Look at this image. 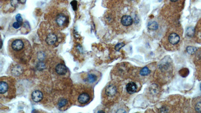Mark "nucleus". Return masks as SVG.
Segmentation results:
<instances>
[{
	"mask_svg": "<svg viewBox=\"0 0 201 113\" xmlns=\"http://www.w3.org/2000/svg\"><path fill=\"white\" fill-rule=\"evenodd\" d=\"M8 44V53L14 61L22 64L30 61L32 56V48L28 40L13 38L10 40Z\"/></svg>",
	"mask_w": 201,
	"mask_h": 113,
	"instance_id": "f257e3e1",
	"label": "nucleus"
},
{
	"mask_svg": "<svg viewBox=\"0 0 201 113\" xmlns=\"http://www.w3.org/2000/svg\"><path fill=\"white\" fill-rule=\"evenodd\" d=\"M38 33L42 43L49 48L56 47L63 41V36L60 31L53 27L48 22L41 23Z\"/></svg>",
	"mask_w": 201,
	"mask_h": 113,
	"instance_id": "f03ea898",
	"label": "nucleus"
},
{
	"mask_svg": "<svg viewBox=\"0 0 201 113\" xmlns=\"http://www.w3.org/2000/svg\"><path fill=\"white\" fill-rule=\"evenodd\" d=\"M48 22L52 26L61 31L68 26L70 21V15L66 8L59 6H53L46 14Z\"/></svg>",
	"mask_w": 201,
	"mask_h": 113,
	"instance_id": "7ed1b4c3",
	"label": "nucleus"
},
{
	"mask_svg": "<svg viewBox=\"0 0 201 113\" xmlns=\"http://www.w3.org/2000/svg\"><path fill=\"white\" fill-rule=\"evenodd\" d=\"M93 96L94 91L91 86L87 84H76L73 86L70 98L74 105L84 106L91 102Z\"/></svg>",
	"mask_w": 201,
	"mask_h": 113,
	"instance_id": "20e7f679",
	"label": "nucleus"
},
{
	"mask_svg": "<svg viewBox=\"0 0 201 113\" xmlns=\"http://www.w3.org/2000/svg\"><path fill=\"white\" fill-rule=\"evenodd\" d=\"M16 87L14 78L10 76H2L0 79L1 99L11 101L16 97Z\"/></svg>",
	"mask_w": 201,
	"mask_h": 113,
	"instance_id": "39448f33",
	"label": "nucleus"
},
{
	"mask_svg": "<svg viewBox=\"0 0 201 113\" xmlns=\"http://www.w3.org/2000/svg\"><path fill=\"white\" fill-rule=\"evenodd\" d=\"M182 34L181 28L177 27L170 28L163 39V45L166 49L169 50H174L178 49L181 43Z\"/></svg>",
	"mask_w": 201,
	"mask_h": 113,
	"instance_id": "423d86ee",
	"label": "nucleus"
},
{
	"mask_svg": "<svg viewBox=\"0 0 201 113\" xmlns=\"http://www.w3.org/2000/svg\"><path fill=\"white\" fill-rule=\"evenodd\" d=\"M119 89L115 83L112 82L106 86L102 93V100L105 104H111L117 99Z\"/></svg>",
	"mask_w": 201,
	"mask_h": 113,
	"instance_id": "0eeeda50",
	"label": "nucleus"
},
{
	"mask_svg": "<svg viewBox=\"0 0 201 113\" xmlns=\"http://www.w3.org/2000/svg\"><path fill=\"white\" fill-rule=\"evenodd\" d=\"M121 14L118 16V24H120L121 28L128 29L131 28L134 24H138V19H136V16L130 14V12H121Z\"/></svg>",
	"mask_w": 201,
	"mask_h": 113,
	"instance_id": "6e6552de",
	"label": "nucleus"
},
{
	"mask_svg": "<svg viewBox=\"0 0 201 113\" xmlns=\"http://www.w3.org/2000/svg\"><path fill=\"white\" fill-rule=\"evenodd\" d=\"M185 0H166V6L170 8H175V10L181 11Z\"/></svg>",
	"mask_w": 201,
	"mask_h": 113,
	"instance_id": "1a4fd4ad",
	"label": "nucleus"
},
{
	"mask_svg": "<svg viewBox=\"0 0 201 113\" xmlns=\"http://www.w3.org/2000/svg\"><path fill=\"white\" fill-rule=\"evenodd\" d=\"M71 102L72 101L71 99H68L65 98H61L58 101L57 106L59 110H65L68 108H69Z\"/></svg>",
	"mask_w": 201,
	"mask_h": 113,
	"instance_id": "9d476101",
	"label": "nucleus"
},
{
	"mask_svg": "<svg viewBox=\"0 0 201 113\" xmlns=\"http://www.w3.org/2000/svg\"><path fill=\"white\" fill-rule=\"evenodd\" d=\"M67 68L63 63H59L55 67V72L58 75L63 76L67 74Z\"/></svg>",
	"mask_w": 201,
	"mask_h": 113,
	"instance_id": "9b49d317",
	"label": "nucleus"
},
{
	"mask_svg": "<svg viewBox=\"0 0 201 113\" xmlns=\"http://www.w3.org/2000/svg\"><path fill=\"white\" fill-rule=\"evenodd\" d=\"M31 98L33 101L35 102H40L43 98V94L39 90H36L33 91L32 93Z\"/></svg>",
	"mask_w": 201,
	"mask_h": 113,
	"instance_id": "f8f14e48",
	"label": "nucleus"
},
{
	"mask_svg": "<svg viewBox=\"0 0 201 113\" xmlns=\"http://www.w3.org/2000/svg\"><path fill=\"white\" fill-rule=\"evenodd\" d=\"M137 87L134 82H130L126 86V91L129 94H133L137 91Z\"/></svg>",
	"mask_w": 201,
	"mask_h": 113,
	"instance_id": "ddd939ff",
	"label": "nucleus"
},
{
	"mask_svg": "<svg viewBox=\"0 0 201 113\" xmlns=\"http://www.w3.org/2000/svg\"><path fill=\"white\" fill-rule=\"evenodd\" d=\"M86 80L88 83H94L97 80V76L94 74H89L86 77Z\"/></svg>",
	"mask_w": 201,
	"mask_h": 113,
	"instance_id": "4468645a",
	"label": "nucleus"
},
{
	"mask_svg": "<svg viewBox=\"0 0 201 113\" xmlns=\"http://www.w3.org/2000/svg\"><path fill=\"white\" fill-rule=\"evenodd\" d=\"M150 72L151 71L150 70V68H148V67H143L140 70L139 74L141 76L145 77V76H147L150 75Z\"/></svg>",
	"mask_w": 201,
	"mask_h": 113,
	"instance_id": "2eb2a0df",
	"label": "nucleus"
},
{
	"mask_svg": "<svg viewBox=\"0 0 201 113\" xmlns=\"http://www.w3.org/2000/svg\"><path fill=\"white\" fill-rule=\"evenodd\" d=\"M148 29L152 31H154L158 28V24L156 21H150L148 24Z\"/></svg>",
	"mask_w": 201,
	"mask_h": 113,
	"instance_id": "dca6fc26",
	"label": "nucleus"
},
{
	"mask_svg": "<svg viewBox=\"0 0 201 113\" xmlns=\"http://www.w3.org/2000/svg\"><path fill=\"white\" fill-rule=\"evenodd\" d=\"M187 52L191 54H193L196 53L197 51V48L193 46H188L186 48Z\"/></svg>",
	"mask_w": 201,
	"mask_h": 113,
	"instance_id": "f3484780",
	"label": "nucleus"
},
{
	"mask_svg": "<svg viewBox=\"0 0 201 113\" xmlns=\"http://www.w3.org/2000/svg\"><path fill=\"white\" fill-rule=\"evenodd\" d=\"M187 34L190 37L194 36L195 30L193 27L188 28L187 30Z\"/></svg>",
	"mask_w": 201,
	"mask_h": 113,
	"instance_id": "a211bd4d",
	"label": "nucleus"
},
{
	"mask_svg": "<svg viewBox=\"0 0 201 113\" xmlns=\"http://www.w3.org/2000/svg\"><path fill=\"white\" fill-rule=\"evenodd\" d=\"M23 22H19V21H16V22H14V23L13 24V27L15 29H18L22 26L23 25Z\"/></svg>",
	"mask_w": 201,
	"mask_h": 113,
	"instance_id": "6ab92c4d",
	"label": "nucleus"
},
{
	"mask_svg": "<svg viewBox=\"0 0 201 113\" xmlns=\"http://www.w3.org/2000/svg\"><path fill=\"white\" fill-rule=\"evenodd\" d=\"M195 109L196 112L201 113V102L197 103L196 105H195Z\"/></svg>",
	"mask_w": 201,
	"mask_h": 113,
	"instance_id": "aec40b11",
	"label": "nucleus"
},
{
	"mask_svg": "<svg viewBox=\"0 0 201 113\" xmlns=\"http://www.w3.org/2000/svg\"><path fill=\"white\" fill-rule=\"evenodd\" d=\"M125 46V44L121 43H119L117 45H116L115 49L117 51L119 50L120 49H121V48Z\"/></svg>",
	"mask_w": 201,
	"mask_h": 113,
	"instance_id": "412c9836",
	"label": "nucleus"
},
{
	"mask_svg": "<svg viewBox=\"0 0 201 113\" xmlns=\"http://www.w3.org/2000/svg\"><path fill=\"white\" fill-rule=\"evenodd\" d=\"M125 1L129 3V4L132 3H135L136 2L138 1V0H125Z\"/></svg>",
	"mask_w": 201,
	"mask_h": 113,
	"instance_id": "4be33fe9",
	"label": "nucleus"
},
{
	"mask_svg": "<svg viewBox=\"0 0 201 113\" xmlns=\"http://www.w3.org/2000/svg\"><path fill=\"white\" fill-rule=\"evenodd\" d=\"M200 89H201V85H200Z\"/></svg>",
	"mask_w": 201,
	"mask_h": 113,
	"instance_id": "5701e85b",
	"label": "nucleus"
}]
</instances>
